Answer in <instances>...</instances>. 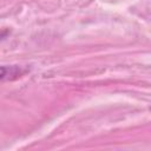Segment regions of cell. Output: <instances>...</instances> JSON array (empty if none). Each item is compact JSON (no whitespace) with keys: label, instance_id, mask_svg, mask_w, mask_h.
<instances>
[{"label":"cell","instance_id":"1","mask_svg":"<svg viewBox=\"0 0 151 151\" xmlns=\"http://www.w3.org/2000/svg\"><path fill=\"white\" fill-rule=\"evenodd\" d=\"M24 72H25V70H22L19 66H1L0 78H1L2 81L12 80V79L24 74Z\"/></svg>","mask_w":151,"mask_h":151}]
</instances>
